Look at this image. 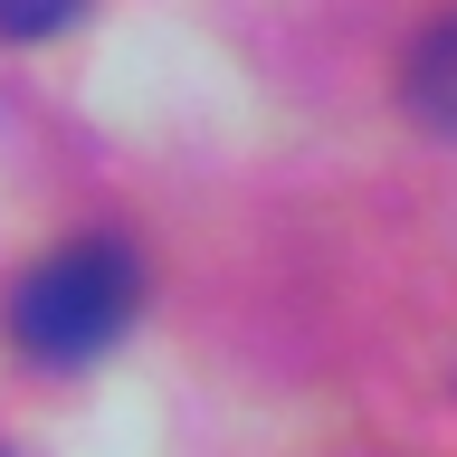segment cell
Returning a JSON list of instances; mask_svg holds the SVG:
<instances>
[{
	"label": "cell",
	"mask_w": 457,
	"mask_h": 457,
	"mask_svg": "<svg viewBox=\"0 0 457 457\" xmlns=\"http://www.w3.org/2000/svg\"><path fill=\"white\" fill-rule=\"evenodd\" d=\"M134 314H143L134 238L77 228V238H57L48 257H29V277L10 286L0 324H10V353H20V362L77 371V362H96V353H114V343L134 334Z\"/></svg>",
	"instance_id": "obj_1"
},
{
	"label": "cell",
	"mask_w": 457,
	"mask_h": 457,
	"mask_svg": "<svg viewBox=\"0 0 457 457\" xmlns=\"http://www.w3.org/2000/svg\"><path fill=\"white\" fill-rule=\"evenodd\" d=\"M86 0H0V38H48V29H67Z\"/></svg>",
	"instance_id": "obj_3"
},
{
	"label": "cell",
	"mask_w": 457,
	"mask_h": 457,
	"mask_svg": "<svg viewBox=\"0 0 457 457\" xmlns=\"http://www.w3.org/2000/svg\"><path fill=\"white\" fill-rule=\"evenodd\" d=\"M410 114L457 134V10L438 29H420V48H410Z\"/></svg>",
	"instance_id": "obj_2"
}]
</instances>
